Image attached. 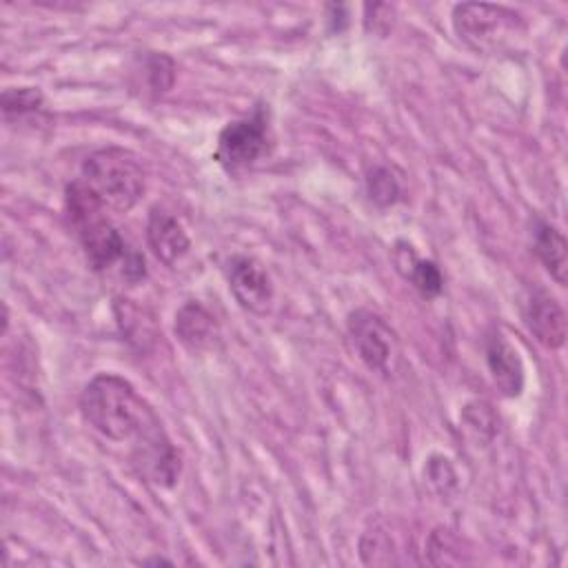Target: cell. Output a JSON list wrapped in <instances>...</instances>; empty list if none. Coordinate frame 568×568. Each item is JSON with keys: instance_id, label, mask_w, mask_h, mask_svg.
Segmentation results:
<instances>
[{"instance_id": "obj_15", "label": "cell", "mask_w": 568, "mask_h": 568, "mask_svg": "<svg viewBox=\"0 0 568 568\" xmlns=\"http://www.w3.org/2000/svg\"><path fill=\"white\" fill-rule=\"evenodd\" d=\"M42 93L38 87H16V89H4L2 93V113L4 118H20L27 113H33L42 106Z\"/></svg>"}, {"instance_id": "obj_10", "label": "cell", "mask_w": 568, "mask_h": 568, "mask_svg": "<svg viewBox=\"0 0 568 568\" xmlns=\"http://www.w3.org/2000/svg\"><path fill=\"white\" fill-rule=\"evenodd\" d=\"M486 366L497 390L506 397H517L524 390L526 371L517 348L499 333H490L486 337Z\"/></svg>"}, {"instance_id": "obj_9", "label": "cell", "mask_w": 568, "mask_h": 568, "mask_svg": "<svg viewBox=\"0 0 568 568\" xmlns=\"http://www.w3.org/2000/svg\"><path fill=\"white\" fill-rule=\"evenodd\" d=\"M524 320L535 339L546 348H559L566 342V313L561 304L548 293L537 288L524 308Z\"/></svg>"}, {"instance_id": "obj_3", "label": "cell", "mask_w": 568, "mask_h": 568, "mask_svg": "<svg viewBox=\"0 0 568 568\" xmlns=\"http://www.w3.org/2000/svg\"><path fill=\"white\" fill-rule=\"evenodd\" d=\"M67 211L93 271H109L118 262L124 264L129 260L131 253L124 237L78 178L67 186Z\"/></svg>"}, {"instance_id": "obj_5", "label": "cell", "mask_w": 568, "mask_h": 568, "mask_svg": "<svg viewBox=\"0 0 568 568\" xmlns=\"http://www.w3.org/2000/svg\"><path fill=\"white\" fill-rule=\"evenodd\" d=\"M348 337L357 357L375 373L388 375L397 357V337L393 328L373 311L357 308L348 315Z\"/></svg>"}, {"instance_id": "obj_17", "label": "cell", "mask_w": 568, "mask_h": 568, "mask_svg": "<svg viewBox=\"0 0 568 568\" xmlns=\"http://www.w3.org/2000/svg\"><path fill=\"white\" fill-rule=\"evenodd\" d=\"M144 564H166V566H171V561H169V559H162V557H153V559H146Z\"/></svg>"}, {"instance_id": "obj_12", "label": "cell", "mask_w": 568, "mask_h": 568, "mask_svg": "<svg viewBox=\"0 0 568 568\" xmlns=\"http://www.w3.org/2000/svg\"><path fill=\"white\" fill-rule=\"evenodd\" d=\"M532 246H535V255L539 257L544 268L550 273V277L559 286H564L566 284V271H568L564 233L555 224L537 217L535 224H532Z\"/></svg>"}, {"instance_id": "obj_2", "label": "cell", "mask_w": 568, "mask_h": 568, "mask_svg": "<svg viewBox=\"0 0 568 568\" xmlns=\"http://www.w3.org/2000/svg\"><path fill=\"white\" fill-rule=\"evenodd\" d=\"M78 180L106 213L131 211L146 191V171L140 158L122 146L93 151Z\"/></svg>"}, {"instance_id": "obj_11", "label": "cell", "mask_w": 568, "mask_h": 568, "mask_svg": "<svg viewBox=\"0 0 568 568\" xmlns=\"http://www.w3.org/2000/svg\"><path fill=\"white\" fill-rule=\"evenodd\" d=\"M175 335L191 353L211 348L217 337L215 317L200 302H186L175 313Z\"/></svg>"}, {"instance_id": "obj_8", "label": "cell", "mask_w": 568, "mask_h": 568, "mask_svg": "<svg viewBox=\"0 0 568 568\" xmlns=\"http://www.w3.org/2000/svg\"><path fill=\"white\" fill-rule=\"evenodd\" d=\"M146 244L158 262L173 266L191 248V240L175 215L153 206L146 220Z\"/></svg>"}, {"instance_id": "obj_4", "label": "cell", "mask_w": 568, "mask_h": 568, "mask_svg": "<svg viewBox=\"0 0 568 568\" xmlns=\"http://www.w3.org/2000/svg\"><path fill=\"white\" fill-rule=\"evenodd\" d=\"M453 29L470 49L497 53L526 31V20L519 11L501 4L462 2L453 7Z\"/></svg>"}, {"instance_id": "obj_13", "label": "cell", "mask_w": 568, "mask_h": 568, "mask_svg": "<svg viewBox=\"0 0 568 568\" xmlns=\"http://www.w3.org/2000/svg\"><path fill=\"white\" fill-rule=\"evenodd\" d=\"M395 264L399 273L413 282V286L424 295V297H435L444 288V275L437 268L435 262L422 260L415 255L413 246L399 242L395 251Z\"/></svg>"}, {"instance_id": "obj_14", "label": "cell", "mask_w": 568, "mask_h": 568, "mask_svg": "<svg viewBox=\"0 0 568 568\" xmlns=\"http://www.w3.org/2000/svg\"><path fill=\"white\" fill-rule=\"evenodd\" d=\"M133 78V87L140 89L142 95L158 98L173 87L175 62L166 53H146L140 58Z\"/></svg>"}, {"instance_id": "obj_16", "label": "cell", "mask_w": 568, "mask_h": 568, "mask_svg": "<svg viewBox=\"0 0 568 568\" xmlns=\"http://www.w3.org/2000/svg\"><path fill=\"white\" fill-rule=\"evenodd\" d=\"M366 189L368 195L375 204L379 206H388L399 197V184L395 180V175L386 169V166H375L368 178H366Z\"/></svg>"}, {"instance_id": "obj_6", "label": "cell", "mask_w": 568, "mask_h": 568, "mask_svg": "<svg viewBox=\"0 0 568 568\" xmlns=\"http://www.w3.org/2000/svg\"><path fill=\"white\" fill-rule=\"evenodd\" d=\"M268 133L262 113L229 122L217 135L215 160L226 169H242L266 153Z\"/></svg>"}, {"instance_id": "obj_7", "label": "cell", "mask_w": 568, "mask_h": 568, "mask_svg": "<svg viewBox=\"0 0 568 568\" xmlns=\"http://www.w3.org/2000/svg\"><path fill=\"white\" fill-rule=\"evenodd\" d=\"M226 282L229 291L233 293L235 302L246 308L248 313L264 315L273 306L275 288L266 273V268L248 257V255H233L226 262Z\"/></svg>"}, {"instance_id": "obj_1", "label": "cell", "mask_w": 568, "mask_h": 568, "mask_svg": "<svg viewBox=\"0 0 568 568\" xmlns=\"http://www.w3.org/2000/svg\"><path fill=\"white\" fill-rule=\"evenodd\" d=\"M84 422L109 442H129V464L149 484L171 488L182 470V459L169 439L153 406L138 395L133 384L113 373H100L80 393Z\"/></svg>"}]
</instances>
